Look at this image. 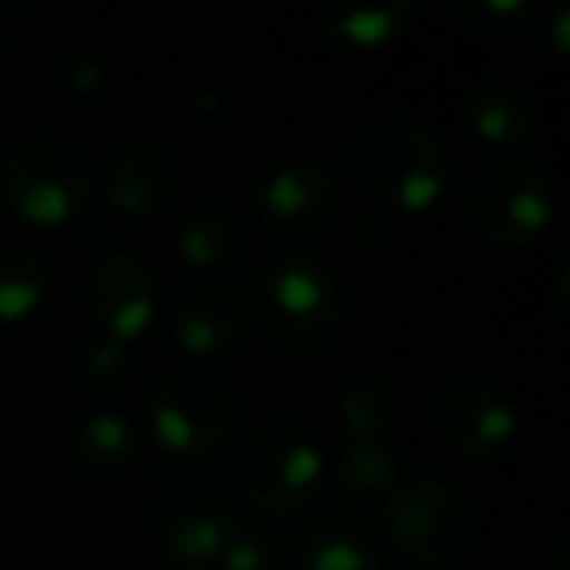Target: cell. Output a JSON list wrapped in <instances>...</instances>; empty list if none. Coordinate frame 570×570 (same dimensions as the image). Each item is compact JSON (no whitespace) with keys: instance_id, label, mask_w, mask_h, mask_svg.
I'll return each mask as SVG.
<instances>
[{"instance_id":"cell-1","label":"cell","mask_w":570,"mask_h":570,"mask_svg":"<svg viewBox=\"0 0 570 570\" xmlns=\"http://www.w3.org/2000/svg\"><path fill=\"white\" fill-rule=\"evenodd\" d=\"M348 173L387 219L430 212L450 184V160L426 129L411 121H375L352 137Z\"/></svg>"},{"instance_id":"cell-2","label":"cell","mask_w":570,"mask_h":570,"mask_svg":"<svg viewBox=\"0 0 570 570\" xmlns=\"http://www.w3.org/2000/svg\"><path fill=\"white\" fill-rule=\"evenodd\" d=\"M246 305L274 344L289 352H317L341 333L344 294L336 277L302 250L277 254L254 269Z\"/></svg>"},{"instance_id":"cell-3","label":"cell","mask_w":570,"mask_h":570,"mask_svg":"<svg viewBox=\"0 0 570 570\" xmlns=\"http://www.w3.org/2000/svg\"><path fill=\"white\" fill-rule=\"evenodd\" d=\"M325 453L305 426L269 419L243 438L235 453V484L258 512H302L321 492Z\"/></svg>"},{"instance_id":"cell-4","label":"cell","mask_w":570,"mask_h":570,"mask_svg":"<svg viewBox=\"0 0 570 570\" xmlns=\"http://www.w3.org/2000/svg\"><path fill=\"white\" fill-rule=\"evenodd\" d=\"M235 520L238 508L230 504V492L204 469H180L165 476L153 500V528L165 554L180 570L215 567Z\"/></svg>"},{"instance_id":"cell-5","label":"cell","mask_w":570,"mask_h":570,"mask_svg":"<svg viewBox=\"0 0 570 570\" xmlns=\"http://www.w3.org/2000/svg\"><path fill=\"white\" fill-rule=\"evenodd\" d=\"M235 414L238 399L230 383L212 372H199V367L168 375L165 383L153 387L149 403H145L149 434L157 438L160 450L180 461L207 458L212 450H219L235 426Z\"/></svg>"},{"instance_id":"cell-6","label":"cell","mask_w":570,"mask_h":570,"mask_svg":"<svg viewBox=\"0 0 570 570\" xmlns=\"http://www.w3.org/2000/svg\"><path fill=\"white\" fill-rule=\"evenodd\" d=\"M383 528L411 562L442 570L473 543V508L445 481H406L387 497Z\"/></svg>"},{"instance_id":"cell-7","label":"cell","mask_w":570,"mask_h":570,"mask_svg":"<svg viewBox=\"0 0 570 570\" xmlns=\"http://www.w3.org/2000/svg\"><path fill=\"white\" fill-rule=\"evenodd\" d=\"M0 196L32 227H67L90 199V168L59 141L20 145L0 165Z\"/></svg>"},{"instance_id":"cell-8","label":"cell","mask_w":570,"mask_h":570,"mask_svg":"<svg viewBox=\"0 0 570 570\" xmlns=\"http://www.w3.org/2000/svg\"><path fill=\"white\" fill-rule=\"evenodd\" d=\"M473 230L497 250H523L554 223V184L535 160H504L469 196Z\"/></svg>"},{"instance_id":"cell-9","label":"cell","mask_w":570,"mask_h":570,"mask_svg":"<svg viewBox=\"0 0 570 570\" xmlns=\"http://www.w3.org/2000/svg\"><path fill=\"white\" fill-rule=\"evenodd\" d=\"M254 212L258 227L274 238L277 246H309L333 227L341 212V188L321 165H282L262 180L254 191Z\"/></svg>"},{"instance_id":"cell-10","label":"cell","mask_w":570,"mask_h":570,"mask_svg":"<svg viewBox=\"0 0 570 570\" xmlns=\"http://www.w3.org/2000/svg\"><path fill=\"white\" fill-rule=\"evenodd\" d=\"M87 313L106 341L134 344L149 333L160 309V277L145 258L129 250H110L87 274Z\"/></svg>"},{"instance_id":"cell-11","label":"cell","mask_w":570,"mask_h":570,"mask_svg":"<svg viewBox=\"0 0 570 570\" xmlns=\"http://www.w3.org/2000/svg\"><path fill=\"white\" fill-rule=\"evenodd\" d=\"M434 419L445 445L458 450L461 458L476 461L500 458L504 450H512L515 430H520L512 399L500 395L497 387H484V383H453L438 399Z\"/></svg>"},{"instance_id":"cell-12","label":"cell","mask_w":570,"mask_h":570,"mask_svg":"<svg viewBox=\"0 0 570 570\" xmlns=\"http://www.w3.org/2000/svg\"><path fill=\"white\" fill-rule=\"evenodd\" d=\"M246 325H250V305H246V289L235 282L196 285L176 302L168 317L176 352H184L188 360H212L230 352L243 341Z\"/></svg>"},{"instance_id":"cell-13","label":"cell","mask_w":570,"mask_h":570,"mask_svg":"<svg viewBox=\"0 0 570 570\" xmlns=\"http://www.w3.org/2000/svg\"><path fill=\"white\" fill-rule=\"evenodd\" d=\"M294 554L302 570H383L380 535L348 504L313 512L297 528Z\"/></svg>"},{"instance_id":"cell-14","label":"cell","mask_w":570,"mask_h":570,"mask_svg":"<svg viewBox=\"0 0 570 570\" xmlns=\"http://www.w3.org/2000/svg\"><path fill=\"white\" fill-rule=\"evenodd\" d=\"M180 191V165L165 145L121 149L106 168V199L126 219H149L173 207Z\"/></svg>"},{"instance_id":"cell-15","label":"cell","mask_w":570,"mask_h":570,"mask_svg":"<svg viewBox=\"0 0 570 570\" xmlns=\"http://www.w3.org/2000/svg\"><path fill=\"white\" fill-rule=\"evenodd\" d=\"M469 134L492 149H520L535 137V102L523 87L504 79H484L469 90Z\"/></svg>"},{"instance_id":"cell-16","label":"cell","mask_w":570,"mask_h":570,"mask_svg":"<svg viewBox=\"0 0 570 570\" xmlns=\"http://www.w3.org/2000/svg\"><path fill=\"white\" fill-rule=\"evenodd\" d=\"M246 250V223L227 207H199L176 230V254L188 269L219 274L230 269Z\"/></svg>"},{"instance_id":"cell-17","label":"cell","mask_w":570,"mask_h":570,"mask_svg":"<svg viewBox=\"0 0 570 570\" xmlns=\"http://www.w3.org/2000/svg\"><path fill=\"white\" fill-rule=\"evenodd\" d=\"M71 450L82 473L118 481V476H126L141 461V438H137V426L126 414L98 411L79 426Z\"/></svg>"},{"instance_id":"cell-18","label":"cell","mask_w":570,"mask_h":570,"mask_svg":"<svg viewBox=\"0 0 570 570\" xmlns=\"http://www.w3.org/2000/svg\"><path fill=\"white\" fill-rule=\"evenodd\" d=\"M419 17L414 4L406 0H383V4H344V9L325 12V28L333 40L348 43L356 51H375L387 48L391 40L411 28V20Z\"/></svg>"},{"instance_id":"cell-19","label":"cell","mask_w":570,"mask_h":570,"mask_svg":"<svg viewBox=\"0 0 570 570\" xmlns=\"http://www.w3.org/2000/svg\"><path fill=\"white\" fill-rule=\"evenodd\" d=\"M399 489V458L387 442H360L352 438L336 461V492L344 500H387Z\"/></svg>"},{"instance_id":"cell-20","label":"cell","mask_w":570,"mask_h":570,"mask_svg":"<svg viewBox=\"0 0 570 570\" xmlns=\"http://www.w3.org/2000/svg\"><path fill=\"white\" fill-rule=\"evenodd\" d=\"M395 383L387 375H367V380H356L336 395V419L348 430V442L360 438V442H383V434L395 422Z\"/></svg>"},{"instance_id":"cell-21","label":"cell","mask_w":570,"mask_h":570,"mask_svg":"<svg viewBox=\"0 0 570 570\" xmlns=\"http://www.w3.org/2000/svg\"><path fill=\"white\" fill-rule=\"evenodd\" d=\"M48 269L32 250L0 246V325H20L43 305Z\"/></svg>"},{"instance_id":"cell-22","label":"cell","mask_w":570,"mask_h":570,"mask_svg":"<svg viewBox=\"0 0 570 570\" xmlns=\"http://www.w3.org/2000/svg\"><path fill=\"white\" fill-rule=\"evenodd\" d=\"M458 20L473 40L504 48L528 32L531 4H523V0H461Z\"/></svg>"},{"instance_id":"cell-23","label":"cell","mask_w":570,"mask_h":570,"mask_svg":"<svg viewBox=\"0 0 570 570\" xmlns=\"http://www.w3.org/2000/svg\"><path fill=\"white\" fill-rule=\"evenodd\" d=\"M277 551L282 547H277L274 528L238 512L235 528H230L227 543H223L219 559H215V570H274Z\"/></svg>"},{"instance_id":"cell-24","label":"cell","mask_w":570,"mask_h":570,"mask_svg":"<svg viewBox=\"0 0 570 570\" xmlns=\"http://www.w3.org/2000/svg\"><path fill=\"white\" fill-rule=\"evenodd\" d=\"M129 367V348L126 344H114L106 336H98L79 360V391L90 403H106L121 391Z\"/></svg>"},{"instance_id":"cell-25","label":"cell","mask_w":570,"mask_h":570,"mask_svg":"<svg viewBox=\"0 0 570 570\" xmlns=\"http://www.w3.org/2000/svg\"><path fill=\"white\" fill-rule=\"evenodd\" d=\"M567 24H570V12L567 9H559L554 12V28H551V36H554V51H567Z\"/></svg>"},{"instance_id":"cell-26","label":"cell","mask_w":570,"mask_h":570,"mask_svg":"<svg viewBox=\"0 0 570 570\" xmlns=\"http://www.w3.org/2000/svg\"><path fill=\"white\" fill-rule=\"evenodd\" d=\"M95 79H98V67H95V63H79V71H75V87H79L82 95H90Z\"/></svg>"},{"instance_id":"cell-27","label":"cell","mask_w":570,"mask_h":570,"mask_svg":"<svg viewBox=\"0 0 570 570\" xmlns=\"http://www.w3.org/2000/svg\"><path fill=\"white\" fill-rule=\"evenodd\" d=\"M207 570H215V567H207Z\"/></svg>"}]
</instances>
